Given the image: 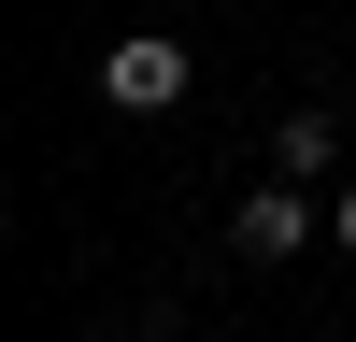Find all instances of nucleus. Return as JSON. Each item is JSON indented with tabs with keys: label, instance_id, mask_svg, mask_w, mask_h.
<instances>
[{
	"label": "nucleus",
	"instance_id": "nucleus-5",
	"mask_svg": "<svg viewBox=\"0 0 356 342\" xmlns=\"http://www.w3.org/2000/svg\"><path fill=\"white\" fill-rule=\"evenodd\" d=\"M72 342H114V328H72Z\"/></svg>",
	"mask_w": 356,
	"mask_h": 342
},
{
	"label": "nucleus",
	"instance_id": "nucleus-2",
	"mask_svg": "<svg viewBox=\"0 0 356 342\" xmlns=\"http://www.w3.org/2000/svg\"><path fill=\"white\" fill-rule=\"evenodd\" d=\"M186 86H200V57L171 43V28H129V43L100 57V100H114V114H171Z\"/></svg>",
	"mask_w": 356,
	"mask_h": 342
},
{
	"label": "nucleus",
	"instance_id": "nucleus-1",
	"mask_svg": "<svg viewBox=\"0 0 356 342\" xmlns=\"http://www.w3.org/2000/svg\"><path fill=\"white\" fill-rule=\"evenodd\" d=\"M314 214H328V200L271 171L257 200H228V256H243V271H285V256H314Z\"/></svg>",
	"mask_w": 356,
	"mask_h": 342
},
{
	"label": "nucleus",
	"instance_id": "nucleus-4",
	"mask_svg": "<svg viewBox=\"0 0 356 342\" xmlns=\"http://www.w3.org/2000/svg\"><path fill=\"white\" fill-rule=\"evenodd\" d=\"M328 243L356 256V171H342V186H328Z\"/></svg>",
	"mask_w": 356,
	"mask_h": 342
},
{
	"label": "nucleus",
	"instance_id": "nucleus-3",
	"mask_svg": "<svg viewBox=\"0 0 356 342\" xmlns=\"http://www.w3.org/2000/svg\"><path fill=\"white\" fill-rule=\"evenodd\" d=\"M271 171H285V186H342V114H328V100H300V114L271 129Z\"/></svg>",
	"mask_w": 356,
	"mask_h": 342
}]
</instances>
